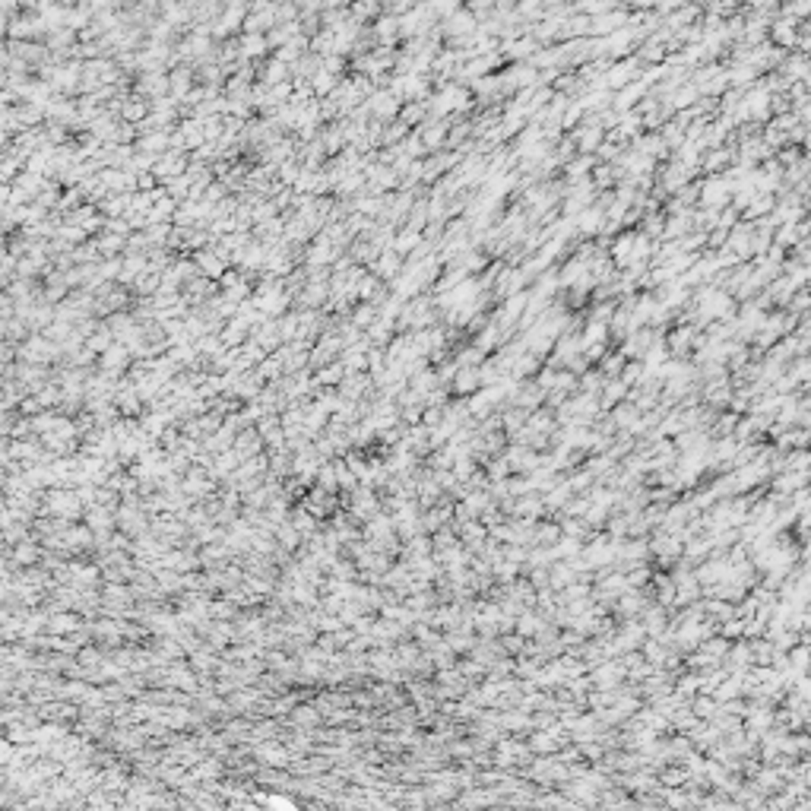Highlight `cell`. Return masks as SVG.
Wrapping results in <instances>:
<instances>
[{"label": "cell", "instance_id": "cell-1", "mask_svg": "<svg viewBox=\"0 0 811 811\" xmlns=\"http://www.w3.org/2000/svg\"><path fill=\"white\" fill-rule=\"evenodd\" d=\"M396 245H400V251H409V247L418 245V235H400V241H396Z\"/></svg>", "mask_w": 811, "mask_h": 811}]
</instances>
